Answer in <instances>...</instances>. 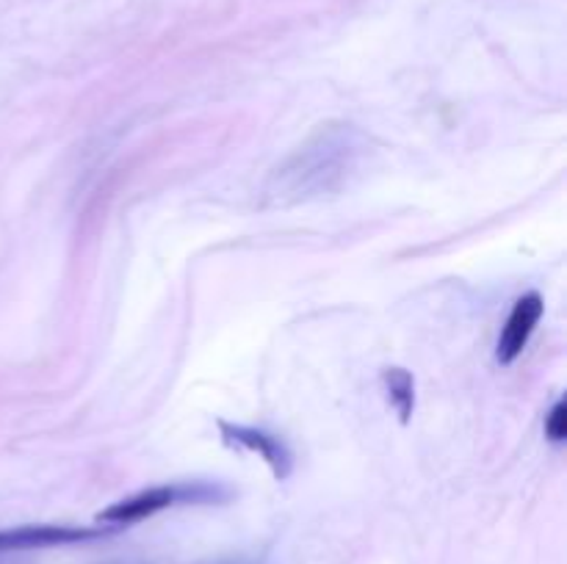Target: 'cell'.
<instances>
[{
    "mask_svg": "<svg viewBox=\"0 0 567 564\" xmlns=\"http://www.w3.org/2000/svg\"><path fill=\"white\" fill-rule=\"evenodd\" d=\"M369 153V136L352 122L319 125L286 160L271 169L264 186L269 205H302L343 191Z\"/></svg>",
    "mask_w": 567,
    "mask_h": 564,
    "instance_id": "cell-1",
    "label": "cell"
},
{
    "mask_svg": "<svg viewBox=\"0 0 567 564\" xmlns=\"http://www.w3.org/2000/svg\"><path fill=\"white\" fill-rule=\"evenodd\" d=\"M230 501V490L210 481H183V484H161L150 490L136 492L131 498L111 503L109 509L97 514L100 523L111 529H125V525L142 523L153 514L164 512L172 506H186V503H225Z\"/></svg>",
    "mask_w": 567,
    "mask_h": 564,
    "instance_id": "cell-2",
    "label": "cell"
},
{
    "mask_svg": "<svg viewBox=\"0 0 567 564\" xmlns=\"http://www.w3.org/2000/svg\"><path fill=\"white\" fill-rule=\"evenodd\" d=\"M116 529H89V525H17V529L0 531V553L11 551H33V547H55L75 545V542L100 540V536L114 534Z\"/></svg>",
    "mask_w": 567,
    "mask_h": 564,
    "instance_id": "cell-3",
    "label": "cell"
},
{
    "mask_svg": "<svg viewBox=\"0 0 567 564\" xmlns=\"http://www.w3.org/2000/svg\"><path fill=\"white\" fill-rule=\"evenodd\" d=\"M221 440L227 446L244 448V451H252L264 457V462L269 464L271 473H275L277 481H286L293 470V453L291 448L286 446V440L271 431L258 429V426H241V424H227V420H219Z\"/></svg>",
    "mask_w": 567,
    "mask_h": 564,
    "instance_id": "cell-4",
    "label": "cell"
},
{
    "mask_svg": "<svg viewBox=\"0 0 567 564\" xmlns=\"http://www.w3.org/2000/svg\"><path fill=\"white\" fill-rule=\"evenodd\" d=\"M543 313H546V302H543V296L537 291L524 293V296L513 304V313H509L496 346L498 363L513 365L515 359L524 354V348L529 346L532 335H535L537 324H540Z\"/></svg>",
    "mask_w": 567,
    "mask_h": 564,
    "instance_id": "cell-5",
    "label": "cell"
},
{
    "mask_svg": "<svg viewBox=\"0 0 567 564\" xmlns=\"http://www.w3.org/2000/svg\"><path fill=\"white\" fill-rule=\"evenodd\" d=\"M382 385H385L388 401L396 409L399 420H402V424H410V418H413L415 412V382L413 376H410V370L388 368L385 374H382Z\"/></svg>",
    "mask_w": 567,
    "mask_h": 564,
    "instance_id": "cell-6",
    "label": "cell"
},
{
    "mask_svg": "<svg viewBox=\"0 0 567 564\" xmlns=\"http://www.w3.org/2000/svg\"><path fill=\"white\" fill-rule=\"evenodd\" d=\"M546 435L551 442H565L567 437V407L565 401H557L551 412L546 415Z\"/></svg>",
    "mask_w": 567,
    "mask_h": 564,
    "instance_id": "cell-7",
    "label": "cell"
},
{
    "mask_svg": "<svg viewBox=\"0 0 567 564\" xmlns=\"http://www.w3.org/2000/svg\"><path fill=\"white\" fill-rule=\"evenodd\" d=\"M225 564H252V562H225Z\"/></svg>",
    "mask_w": 567,
    "mask_h": 564,
    "instance_id": "cell-8",
    "label": "cell"
}]
</instances>
